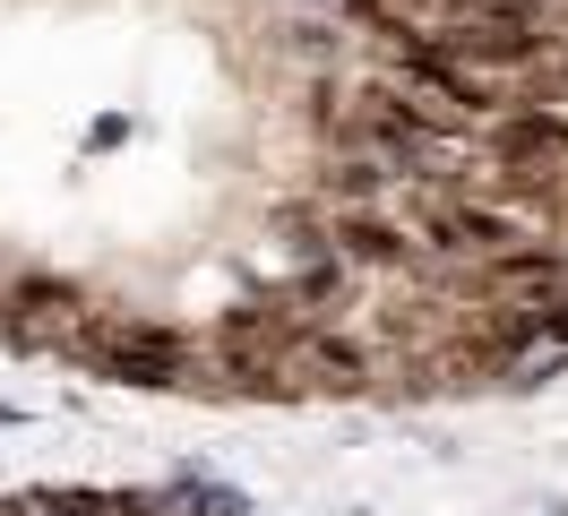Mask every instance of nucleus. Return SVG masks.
<instances>
[{
    "instance_id": "nucleus-1",
    "label": "nucleus",
    "mask_w": 568,
    "mask_h": 516,
    "mask_svg": "<svg viewBox=\"0 0 568 516\" xmlns=\"http://www.w3.org/2000/svg\"><path fill=\"white\" fill-rule=\"evenodd\" d=\"M199 52H207L215 87L233 95V43H224V34H199ZM199 155H207V164H224V155H233V103H215V112H207V130H199Z\"/></svg>"
}]
</instances>
